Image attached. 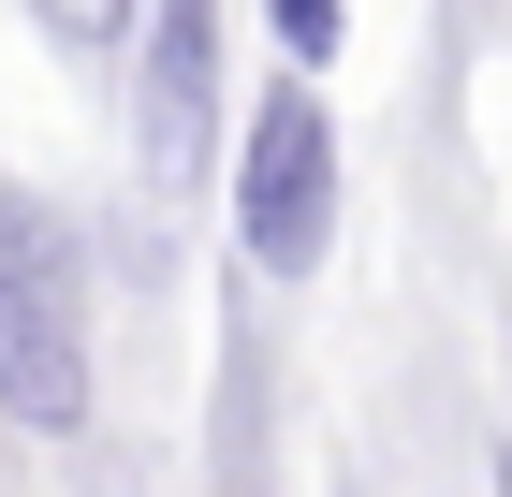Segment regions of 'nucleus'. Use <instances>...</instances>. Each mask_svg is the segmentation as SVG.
Instances as JSON below:
<instances>
[{"instance_id": "nucleus-1", "label": "nucleus", "mask_w": 512, "mask_h": 497, "mask_svg": "<svg viewBox=\"0 0 512 497\" xmlns=\"http://www.w3.org/2000/svg\"><path fill=\"white\" fill-rule=\"evenodd\" d=\"M205 205H220V249H235L249 293H308V278L337 264V234H352V132H337V103H322V74L278 59V74L235 103L220 191Z\"/></svg>"}, {"instance_id": "nucleus-2", "label": "nucleus", "mask_w": 512, "mask_h": 497, "mask_svg": "<svg viewBox=\"0 0 512 497\" xmlns=\"http://www.w3.org/2000/svg\"><path fill=\"white\" fill-rule=\"evenodd\" d=\"M103 410V322H88V234L44 191H0V424L88 439Z\"/></svg>"}, {"instance_id": "nucleus-3", "label": "nucleus", "mask_w": 512, "mask_h": 497, "mask_svg": "<svg viewBox=\"0 0 512 497\" xmlns=\"http://www.w3.org/2000/svg\"><path fill=\"white\" fill-rule=\"evenodd\" d=\"M118 59H132V191L205 205L235 132V0H132Z\"/></svg>"}, {"instance_id": "nucleus-4", "label": "nucleus", "mask_w": 512, "mask_h": 497, "mask_svg": "<svg viewBox=\"0 0 512 497\" xmlns=\"http://www.w3.org/2000/svg\"><path fill=\"white\" fill-rule=\"evenodd\" d=\"M249 30H264L293 74H337V59H352V0H249Z\"/></svg>"}, {"instance_id": "nucleus-5", "label": "nucleus", "mask_w": 512, "mask_h": 497, "mask_svg": "<svg viewBox=\"0 0 512 497\" xmlns=\"http://www.w3.org/2000/svg\"><path fill=\"white\" fill-rule=\"evenodd\" d=\"M103 15H118V30H132V0H103Z\"/></svg>"}]
</instances>
